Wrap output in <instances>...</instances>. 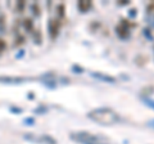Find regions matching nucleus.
Instances as JSON below:
<instances>
[{
  "mask_svg": "<svg viewBox=\"0 0 154 144\" xmlns=\"http://www.w3.org/2000/svg\"><path fill=\"white\" fill-rule=\"evenodd\" d=\"M24 9H26V3L24 1H17L16 3V10L18 13H23Z\"/></svg>",
  "mask_w": 154,
  "mask_h": 144,
  "instance_id": "ddd939ff",
  "label": "nucleus"
},
{
  "mask_svg": "<svg viewBox=\"0 0 154 144\" xmlns=\"http://www.w3.org/2000/svg\"><path fill=\"white\" fill-rule=\"evenodd\" d=\"M6 50V41L3 37H0V55Z\"/></svg>",
  "mask_w": 154,
  "mask_h": 144,
  "instance_id": "dca6fc26",
  "label": "nucleus"
},
{
  "mask_svg": "<svg viewBox=\"0 0 154 144\" xmlns=\"http://www.w3.org/2000/svg\"><path fill=\"white\" fill-rule=\"evenodd\" d=\"M44 111H46V108H44V107H40V108H37V110H35L34 112H35V113H38V112H44Z\"/></svg>",
  "mask_w": 154,
  "mask_h": 144,
  "instance_id": "4be33fe9",
  "label": "nucleus"
},
{
  "mask_svg": "<svg viewBox=\"0 0 154 144\" xmlns=\"http://www.w3.org/2000/svg\"><path fill=\"white\" fill-rule=\"evenodd\" d=\"M31 10H32L34 16H36V17H38V16L41 14V13H40V6H38V4H32V5H31Z\"/></svg>",
  "mask_w": 154,
  "mask_h": 144,
  "instance_id": "2eb2a0df",
  "label": "nucleus"
},
{
  "mask_svg": "<svg viewBox=\"0 0 154 144\" xmlns=\"http://www.w3.org/2000/svg\"><path fill=\"white\" fill-rule=\"evenodd\" d=\"M23 122H24V124H26V125H29V126H32V125L35 124L34 118H31V117H30V118H26V120H24Z\"/></svg>",
  "mask_w": 154,
  "mask_h": 144,
  "instance_id": "aec40b11",
  "label": "nucleus"
},
{
  "mask_svg": "<svg viewBox=\"0 0 154 144\" xmlns=\"http://www.w3.org/2000/svg\"><path fill=\"white\" fill-rule=\"evenodd\" d=\"M24 139L26 140H30V142H35V143H38V139L36 136H34V134H24Z\"/></svg>",
  "mask_w": 154,
  "mask_h": 144,
  "instance_id": "a211bd4d",
  "label": "nucleus"
},
{
  "mask_svg": "<svg viewBox=\"0 0 154 144\" xmlns=\"http://www.w3.org/2000/svg\"><path fill=\"white\" fill-rule=\"evenodd\" d=\"M144 102L146 103V106H148V107H150V108H153V110H154V100H152V99H144Z\"/></svg>",
  "mask_w": 154,
  "mask_h": 144,
  "instance_id": "6ab92c4d",
  "label": "nucleus"
},
{
  "mask_svg": "<svg viewBox=\"0 0 154 144\" xmlns=\"http://www.w3.org/2000/svg\"><path fill=\"white\" fill-rule=\"evenodd\" d=\"M149 126H152V128H154V120L149 122Z\"/></svg>",
  "mask_w": 154,
  "mask_h": 144,
  "instance_id": "393cba45",
  "label": "nucleus"
},
{
  "mask_svg": "<svg viewBox=\"0 0 154 144\" xmlns=\"http://www.w3.org/2000/svg\"><path fill=\"white\" fill-rule=\"evenodd\" d=\"M22 24H23L24 30H26L27 32H32L34 31V22H32V19L31 18H24Z\"/></svg>",
  "mask_w": 154,
  "mask_h": 144,
  "instance_id": "1a4fd4ad",
  "label": "nucleus"
},
{
  "mask_svg": "<svg viewBox=\"0 0 154 144\" xmlns=\"http://www.w3.org/2000/svg\"><path fill=\"white\" fill-rule=\"evenodd\" d=\"M71 138L73 140H77V142H81V143H86V144H90L93 142H96V140H99L98 136H94L91 134H89V133H77V134H71Z\"/></svg>",
  "mask_w": 154,
  "mask_h": 144,
  "instance_id": "f03ea898",
  "label": "nucleus"
},
{
  "mask_svg": "<svg viewBox=\"0 0 154 144\" xmlns=\"http://www.w3.org/2000/svg\"><path fill=\"white\" fill-rule=\"evenodd\" d=\"M77 6H78L80 12L85 13V12H87V10H89L90 8H91V1H86V0H81V1H78V3H77Z\"/></svg>",
  "mask_w": 154,
  "mask_h": 144,
  "instance_id": "0eeeda50",
  "label": "nucleus"
},
{
  "mask_svg": "<svg viewBox=\"0 0 154 144\" xmlns=\"http://www.w3.org/2000/svg\"><path fill=\"white\" fill-rule=\"evenodd\" d=\"M73 71H78V72H82L83 69L81 67H78V66H73Z\"/></svg>",
  "mask_w": 154,
  "mask_h": 144,
  "instance_id": "5701e85b",
  "label": "nucleus"
},
{
  "mask_svg": "<svg viewBox=\"0 0 154 144\" xmlns=\"http://www.w3.org/2000/svg\"><path fill=\"white\" fill-rule=\"evenodd\" d=\"M91 76H94L98 80H101V81H106V82H111V84H114L116 82L114 77H112L109 75H106V73H101V72H93Z\"/></svg>",
  "mask_w": 154,
  "mask_h": 144,
  "instance_id": "423d86ee",
  "label": "nucleus"
},
{
  "mask_svg": "<svg viewBox=\"0 0 154 144\" xmlns=\"http://www.w3.org/2000/svg\"><path fill=\"white\" fill-rule=\"evenodd\" d=\"M59 29H61V22H59L58 19H50L49 21V35H50L51 40L57 39L58 34H59Z\"/></svg>",
  "mask_w": 154,
  "mask_h": 144,
  "instance_id": "20e7f679",
  "label": "nucleus"
},
{
  "mask_svg": "<svg viewBox=\"0 0 154 144\" xmlns=\"http://www.w3.org/2000/svg\"><path fill=\"white\" fill-rule=\"evenodd\" d=\"M57 12H58V16L61 17V18H63L64 17V5L63 4H59L57 6Z\"/></svg>",
  "mask_w": 154,
  "mask_h": 144,
  "instance_id": "f3484780",
  "label": "nucleus"
},
{
  "mask_svg": "<svg viewBox=\"0 0 154 144\" xmlns=\"http://www.w3.org/2000/svg\"><path fill=\"white\" fill-rule=\"evenodd\" d=\"M116 31H117V35L122 39H126L128 37V35H130V29H128V22L127 21H121V23L118 24L117 27H116Z\"/></svg>",
  "mask_w": 154,
  "mask_h": 144,
  "instance_id": "39448f33",
  "label": "nucleus"
},
{
  "mask_svg": "<svg viewBox=\"0 0 154 144\" xmlns=\"http://www.w3.org/2000/svg\"><path fill=\"white\" fill-rule=\"evenodd\" d=\"M35 35H34V41H35V44H37V45H41V43H43V37H41V32L40 31H34Z\"/></svg>",
  "mask_w": 154,
  "mask_h": 144,
  "instance_id": "f8f14e48",
  "label": "nucleus"
},
{
  "mask_svg": "<svg viewBox=\"0 0 154 144\" xmlns=\"http://www.w3.org/2000/svg\"><path fill=\"white\" fill-rule=\"evenodd\" d=\"M154 93V86H146L144 87V89L141 90V95H152V94Z\"/></svg>",
  "mask_w": 154,
  "mask_h": 144,
  "instance_id": "4468645a",
  "label": "nucleus"
},
{
  "mask_svg": "<svg viewBox=\"0 0 154 144\" xmlns=\"http://www.w3.org/2000/svg\"><path fill=\"white\" fill-rule=\"evenodd\" d=\"M87 117L90 120L98 122L100 125L108 126V125H113L116 124L120 117L116 112L112 110V108H96V110H93L87 113Z\"/></svg>",
  "mask_w": 154,
  "mask_h": 144,
  "instance_id": "f257e3e1",
  "label": "nucleus"
},
{
  "mask_svg": "<svg viewBox=\"0 0 154 144\" xmlns=\"http://www.w3.org/2000/svg\"><path fill=\"white\" fill-rule=\"evenodd\" d=\"M26 80L27 79L21 76H0V84H6V85H19Z\"/></svg>",
  "mask_w": 154,
  "mask_h": 144,
  "instance_id": "7ed1b4c3",
  "label": "nucleus"
},
{
  "mask_svg": "<svg viewBox=\"0 0 154 144\" xmlns=\"http://www.w3.org/2000/svg\"><path fill=\"white\" fill-rule=\"evenodd\" d=\"M38 143H43V144H57V140H55L53 136H50V135H43L40 139H38Z\"/></svg>",
  "mask_w": 154,
  "mask_h": 144,
  "instance_id": "6e6552de",
  "label": "nucleus"
},
{
  "mask_svg": "<svg viewBox=\"0 0 154 144\" xmlns=\"http://www.w3.org/2000/svg\"><path fill=\"white\" fill-rule=\"evenodd\" d=\"M26 43V39H24V36L23 35H17V37L14 39V44H13V47L14 48H18V47H21L22 44H24Z\"/></svg>",
  "mask_w": 154,
  "mask_h": 144,
  "instance_id": "9b49d317",
  "label": "nucleus"
},
{
  "mask_svg": "<svg viewBox=\"0 0 154 144\" xmlns=\"http://www.w3.org/2000/svg\"><path fill=\"white\" fill-rule=\"evenodd\" d=\"M130 16H131V17H135V16H136V10H135V9H132V10H131Z\"/></svg>",
  "mask_w": 154,
  "mask_h": 144,
  "instance_id": "b1692460",
  "label": "nucleus"
},
{
  "mask_svg": "<svg viewBox=\"0 0 154 144\" xmlns=\"http://www.w3.org/2000/svg\"><path fill=\"white\" fill-rule=\"evenodd\" d=\"M6 30V17L5 14L0 13V34H4Z\"/></svg>",
  "mask_w": 154,
  "mask_h": 144,
  "instance_id": "9d476101",
  "label": "nucleus"
},
{
  "mask_svg": "<svg viewBox=\"0 0 154 144\" xmlns=\"http://www.w3.org/2000/svg\"><path fill=\"white\" fill-rule=\"evenodd\" d=\"M10 112H16V113H22V108H18V107H10Z\"/></svg>",
  "mask_w": 154,
  "mask_h": 144,
  "instance_id": "412c9836",
  "label": "nucleus"
}]
</instances>
